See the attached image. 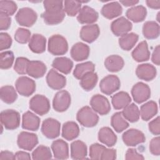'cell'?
<instances>
[{
  "mask_svg": "<svg viewBox=\"0 0 160 160\" xmlns=\"http://www.w3.org/2000/svg\"><path fill=\"white\" fill-rule=\"evenodd\" d=\"M76 119L81 125L86 128L94 127L99 121L98 115L89 106L81 108L77 112Z\"/></svg>",
  "mask_w": 160,
  "mask_h": 160,
  "instance_id": "2",
  "label": "cell"
},
{
  "mask_svg": "<svg viewBox=\"0 0 160 160\" xmlns=\"http://www.w3.org/2000/svg\"><path fill=\"white\" fill-rule=\"evenodd\" d=\"M158 110L157 103L153 101H149L141 106L140 116L143 121H149L158 113Z\"/></svg>",
  "mask_w": 160,
  "mask_h": 160,
  "instance_id": "32",
  "label": "cell"
},
{
  "mask_svg": "<svg viewBox=\"0 0 160 160\" xmlns=\"http://www.w3.org/2000/svg\"><path fill=\"white\" fill-rule=\"evenodd\" d=\"M147 6L152 9H159L160 8V1H150L148 0L146 1Z\"/></svg>",
  "mask_w": 160,
  "mask_h": 160,
  "instance_id": "58",
  "label": "cell"
},
{
  "mask_svg": "<svg viewBox=\"0 0 160 160\" xmlns=\"http://www.w3.org/2000/svg\"><path fill=\"white\" fill-rule=\"evenodd\" d=\"M63 9L65 13L69 16H75L81 9V2L80 1H64Z\"/></svg>",
  "mask_w": 160,
  "mask_h": 160,
  "instance_id": "42",
  "label": "cell"
},
{
  "mask_svg": "<svg viewBox=\"0 0 160 160\" xmlns=\"http://www.w3.org/2000/svg\"><path fill=\"white\" fill-rule=\"evenodd\" d=\"M15 87L20 95L28 97L34 92L36 83L33 79L27 76H21L16 80Z\"/></svg>",
  "mask_w": 160,
  "mask_h": 160,
  "instance_id": "7",
  "label": "cell"
},
{
  "mask_svg": "<svg viewBox=\"0 0 160 160\" xmlns=\"http://www.w3.org/2000/svg\"><path fill=\"white\" fill-rule=\"evenodd\" d=\"M98 80L97 73L94 72H90L86 74L80 79V86L82 88L86 91H91L96 86Z\"/></svg>",
  "mask_w": 160,
  "mask_h": 160,
  "instance_id": "39",
  "label": "cell"
},
{
  "mask_svg": "<svg viewBox=\"0 0 160 160\" xmlns=\"http://www.w3.org/2000/svg\"><path fill=\"white\" fill-rule=\"evenodd\" d=\"M11 37L6 32L0 33V50L3 51L9 49L12 44Z\"/></svg>",
  "mask_w": 160,
  "mask_h": 160,
  "instance_id": "49",
  "label": "cell"
},
{
  "mask_svg": "<svg viewBox=\"0 0 160 160\" xmlns=\"http://www.w3.org/2000/svg\"><path fill=\"white\" fill-rule=\"evenodd\" d=\"M32 159L34 160L50 159L52 158V153L50 148L44 145L37 147L32 152Z\"/></svg>",
  "mask_w": 160,
  "mask_h": 160,
  "instance_id": "43",
  "label": "cell"
},
{
  "mask_svg": "<svg viewBox=\"0 0 160 160\" xmlns=\"http://www.w3.org/2000/svg\"><path fill=\"white\" fill-rule=\"evenodd\" d=\"M100 29L98 24H92L84 26L81 28L79 36L81 39L88 43L94 42L99 37Z\"/></svg>",
  "mask_w": 160,
  "mask_h": 160,
  "instance_id": "18",
  "label": "cell"
},
{
  "mask_svg": "<svg viewBox=\"0 0 160 160\" xmlns=\"http://www.w3.org/2000/svg\"><path fill=\"white\" fill-rule=\"evenodd\" d=\"M40 125L39 118L31 111H27L22 114V128L24 129L35 131H37Z\"/></svg>",
  "mask_w": 160,
  "mask_h": 160,
  "instance_id": "23",
  "label": "cell"
},
{
  "mask_svg": "<svg viewBox=\"0 0 160 160\" xmlns=\"http://www.w3.org/2000/svg\"><path fill=\"white\" fill-rule=\"evenodd\" d=\"M94 64L91 61H87L78 64L74 69L73 75L76 79H80L86 74L90 72H94Z\"/></svg>",
  "mask_w": 160,
  "mask_h": 160,
  "instance_id": "41",
  "label": "cell"
},
{
  "mask_svg": "<svg viewBox=\"0 0 160 160\" xmlns=\"http://www.w3.org/2000/svg\"><path fill=\"white\" fill-rule=\"evenodd\" d=\"M1 122L6 129L14 130L20 125V114L13 109H6L1 112Z\"/></svg>",
  "mask_w": 160,
  "mask_h": 160,
  "instance_id": "5",
  "label": "cell"
},
{
  "mask_svg": "<svg viewBox=\"0 0 160 160\" xmlns=\"http://www.w3.org/2000/svg\"><path fill=\"white\" fill-rule=\"evenodd\" d=\"M98 139L108 147H112L117 142V136L109 127H102L98 132Z\"/></svg>",
  "mask_w": 160,
  "mask_h": 160,
  "instance_id": "27",
  "label": "cell"
},
{
  "mask_svg": "<svg viewBox=\"0 0 160 160\" xmlns=\"http://www.w3.org/2000/svg\"><path fill=\"white\" fill-rule=\"evenodd\" d=\"M121 112L124 118L130 122H135L138 121L140 117L139 109L134 103L129 104L123 108Z\"/></svg>",
  "mask_w": 160,
  "mask_h": 160,
  "instance_id": "40",
  "label": "cell"
},
{
  "mask_svg": "<svg viewBox=\"0 0 160 160\" xmlns=\"http://www.w3.org/2000/svg\"><path fill=\"white\" fill-rule=\"evenodd\" d=\"M30 61L24 57H18L15 61L14 65V71L19 74H27V69Z\"/></svg>",
  "mask_w": 160,
  "mask_h": 160,
  "instance_id": "46",
  "label": "cell"
},
{
  "mask_svg": "<svg viewBox=\"0 0 160 160\" xmlns=\"http://www.w3.org/2000/svg\"><path fill=\"white\" fill-rule=\"evenodd\" d=\"M0 97L1 100L6 104L13 103L18 98L16 89L10 85L2 86L0 89Z\"/></svg>",
  "mask_w": 160,
  "mask_h": 160,
  "instance_id": "38",
  "label": "cell"
},
{
  "mask_svg": "<svg viewBox=\"0 0 160 160\" xmlns=\"http://www.w3.org/2000/svg\"><path fill=\"white\" fill-rule=\"evenodd\" d=\"M138 39L139 36L137 34L134 32L127 33L119 39V46L124 51H129L135 46Z\"/></svg>",
  "mask_w": 160,
  "mask_h": 160,
  "instance_id": "36",
  "label": "cell"
},
{
  "mask_svg": "<svg viewBox=\"0 0 160 160\" xmlns=\"http://www.w3.org/2000/svg\"><path fill=\"white\" fill-rule=\"evenodd\" d=\"M91 108L100 115H106L111 111V105L108 99L104 96L97 94L90 100Z\"/></svg>",
  "mask_w": 160,
  "mask_h": 160,
  "instance_id": "11",
  "label": "cell"
},
{
  "mask_svg": "<svg viewBox=\"0 0 160 160\" xmlns=\"http://www.w3.org/2000/svg\"><path fill=\"white\" fill-rule=\"evenodd\" d=\"M106 147L99 143H94L89 147V157L92 159H101V154Z\"/></svg>",
  "mask_w": 160,
  "mask_h": 160,
  "instance_id": "48",
  "label": "cell"
},
{
  "mask_svg": "<svg viewBox=\"0 0 160 160\" xmlns=\"http://www.w3.org/2000/svg\"><path fill=\"white\" fill-rule=\"evenodd\" d=\"M46 82L49 87L54 90H60L66 84V78L55 69H51L46 76Z\"/></svg>",
  "mask_w": 160,
  "mask_h": 160,
  "instance_id": "16",
  "label": "cell"
},
{
  "mask_svg": "<svg viewBox=\"0 0 160 160\" xmlns=\"http://www.w3.org/2000/svg\"><path fill=\"white\" fill-rule=\"evenodd\" d=\"M61 124L54 118H47L42 123L41 132L49 139H55L60 134Z\"/></svg>",
  "mask_w": 160,
  "mask_h": 160,
  "instance_id": "9",
  "label": "cell"
},
{
  "mask_svg": "<svg viewBox=\"0 0 160 160\" xmlns=\"http://www.w3.org/2000/svg\"><path fill=\"white\" fill-rule=\"evenodd\" d=\"M31 156L30 154L25 151H19L15 153V159L17 160H21V159H25V160H29L31 159Z\"/></svg>",
  "mask_w": 160,
  "mask_h": 160,
  "instance_id": "57",
  "label": "cell"
},
{
  "mask_svg": "<svg viewBox=\"0 0 160 160\" xmlns=\"http://www.w3.org/2000/svg\"><path fill=\"white\" fill-rule=\"evenodd\" d=\"M156 68L149 63L141 64L138 66L136 70V76L142 80L146 81H152L156 76Z\"/></svg>",
  "mask_w": 160,
  "mask_h": 160,
  "instance_id": "19",
  "label": "cell"
},
{
  "mask_svg": "<svg viewBox=\"0 0 160 160\" xmlns=\"http://www.w3.org/2000/svg\"><path fill=\"white\" fill-rule=\"evenodd\" d=\"M64 2L59 0H46L43 1L45 11L41 14L44 22L48 25H56L61 22L64 17Z\"/></svg>",
  "mask_w": 160,
  "mask_h": 160,
  "instance_id": "1",
  "label": "cell"
},
{
  "mask_svg": "<svg viewBox=\"0 0 160 160\" xmlns=\"http://www.w3.org/2000/svg\"><path fill=\"white\" fill-rule=\"evenodd\" d=\"M121 87V82L119 78L113 74L108 75L103 78L100 83L99 88L101 92L106 95H111Z\"/></svg>",
  "mask_w": 160,
  "mask_h": 160,
  "instance_id": "10",
  "label": "cell"
},
{
  "mask_svg": "<svg viewBox=\"0 0 160 160\" xmlns=\"http://www.w3.org/2000/svg\"><path fill=\"white\" fill-rule=\"evenodd\" d=\"M131 94L134 101L136 103L141 104L150 98L151 89L148 84L142 82H138L132 86Z\"/></svg>",
  "mask_w": 160,
  "mask_h": 160,
  "instance_id": "12",
  "label": "cell"
},
{
  "mask_svg": "<svg viewBox=\"0 0 160 160\" xmlns=\"http://www.w3.org/2000/svg\"><path fill=\"white\" fill-rule=\"evenodd\" d=\"M124 65V61L119 55H111L104 61V66L110 72H115L121 71Z\"/></svg>",
  "mask_w": 160,
  "mask_h": 160,
  "instance_id": "31",
  "label": "cell"
},
{
  "mask_svg": "<svg viewBox=\"0 0 160 160\" xmlns=\"http://www.w3.org/2000/svg\"><path fill=\"white\" fill-rule=\"evenodd\" d=\"M147 10L142 5L134 6L126 11V16L128 19L134 22H139L143 21L146 18Z\"/></svg>",
  "mask_w": 160,
  "mask_h": 160,
  "instance_id": "26",
  "label": "cell"
},
{
  "mask_svg": "<svg viewBox=\"0 0 160 160\" xmlns=\"http://www.w3.org/2000/svg\"><path fill=\"white\" fill-rule=\"evenodd\" d=\"M160 28L158 23L154 21H146L142 26V34L148 39H154L159 37Z\"/></svg>",
  "mask_w": 160,
  "mask_h": 160,
  "instance_id": "35",
  "label": "cell"
},
{
  "mask_svg": "<svg viewBox=\"0 0 160 160\" xmlns=\"http://www.w3.org/2000/svg\"><path fill=\"white\" fill-rule=\"evenodd\" d=\"M31 32L29 30L25 28H19L15 32L14 39L19 43L26 44L29 41L31 38Z\"/></svg>",
  "mask_w": 160,
  "mask_h": 160,
  "instance_id": "47",
  "label": "cell"
},
{
  "mask_svg": "<svg viewBox=\"0 0 160 160\" xmlns=\"http://www.w3.org/2000/svg\"><path fill=\"white\" fill-rule=\"evenodd\" d=\"M159 116H158L154 119L149 122L148 128L149 131L154 135H159L160 134V122Z\"/></svg>",
  "mask_w": 160,
  "mask_h": 160,
  "instance_id": "51",
  "label": "cell"
},
{
  "mask_svg": "<svg viewBox=\"0 0 160 160\" xmlns=\"http://www.w3.org/2000/svg\"><path fill=\"white\" fill-rule=\"evenodd\" d=\"M71 102V98L69 92L66 90H61L54 96L52 107L56 111L62 112L69 108Z\"/></svg>",
  "mask_w": 160,
  "mask_h": 160,
  "instance_id": "8",
  "label": "cell"
},
{
  "mask_svg": "<svg viewBox=\"0 0 160 160\" xmlns=\"http://www.w3.org/2000/svg\"><path fill=\"white\" fill-rule=\"evenodd\" d=\"M149 151L154 156L160 155V138L159 136L155 137L151 139L149 142Z\"/></svg>",
  "mask_w": 160,
  "mask_h": 160,
  "instance_id": "50",
  "label": "cell"
},
{
  "mask_svg": "<svg viewBox=\"0 0 160 160\" xmlns=\"http://www.w3.org/2000/svg\"><path fill=\"white\" fill-rule=\"evenodd\" d=\"M122 139L124 143L128 146H136L146 141L144 133L140 130L134 128L125 131L122 136Z\"/></svg>",
  "mask_w": 160,
  "mask_h": 160,
  "instance_id": "14",
  "label": "cell"
},
{
  "mask_svg": "<svg viewBox=\"0 0 160 160\" xmlns=\"http://www.w3.org/2000/svg\"><path fill=\"white\" fill-rule=\"evenodd\" d=\"M51 148L56 159H66L69 158V146L65 141L56 139L52 142Z\"/></svg>",
  "mask_w": 160,
  "mask_h": 160,
  "instance_id": "20",
  "label": "cell"
},
{
  "mask_svg": "<svg viewBox=\"0 0 160 160\" xmlns=\"http://www.w3.org/2000/svg\"><path fill=\"white\" fill-rule=\"evenodd\" d=\"M79 128L74 121H68L62 127V136L68 141L76 139L79 134Z\"/></svg>",
  "mask_w": 160,
  "mask_h": 160,
  "instance_id": "30",
  "label": "cell"
},
{
  "mask_svg": "<svg viewBox=\"0 0 160 160\" xmlns=\"http://www.w3.org/2000/svg\"><path fill=\"white\" fill-rule=\"evenodd\" d=\"M151 61L152 62L157 65L159 66L160 64V46L158 45L155 47L152 56H151Z\"/></svg>",
  "mask_w": 160,
  "mask_h": 160,
  "instance_id": "55",
  "label": "cell"
},
{
  "mask_svg": "<svg viewBox=\"0 0 160 160\" xmlns=\"http://www.w3.org/2000/svg\"><path fill=\"white\" fill-rule=\"evenodd\" d=\"M11 23V18L9 16L0 12V29L7 30L9 28Z\"/></svg>",
  "mask_w": 160,
  "mask_h": 160,
  "instance_id": "52",
  "label": "cell"
},
{
  "mask_svg": "<svg viewBox=\"0 0 160 160\" xmlns=\"http://www.w3.org/2000/svg\"><path fill=\"white\" fill-rule=\"evenodd\" d=\"M120 4H122L126 7H129V6H134L136 4L139 3V1H133V0H122L119 1Z\"/></svg>",
  "mask_w": 160,
  "mask_h": 160,
  "instance_id": "59",
  "label": "cell"
},
{
  "mask_svg": "<svg viewBox=\"0 0 160 160\" xmlns=\"http://www.w3.org/2000/svg\"><path fill=\"white\" fill-rule=\"evenodd\" d=\"M131 55L132 58L138 62L149 60L150 52L148 49L147 42L146 41H143L139 42L132 51Z\"/></svg>",
  "mask_w": 160,
  "mask_h": 160,
  "instance_id": "25",
  "label": "cell"
},
{
  "mask_svg": "<svg viewBox=\"0 0 160 160\" xmlns=\"http://www.w3.org/2000/svg\"><path fill=\"white\" fill-rule=\"evenodd\" d=\"M29 108L36 114L43 116L49 112L50 102L45 96L36 94L29 101Z\"/></svg>",
  "mask_w": 160,
  "mask_h": 160,
  "instance_id": "4",
  "label": "cell"
},
{
  "mask_svg": "<svg viewBox=\"0 0 160 160\" xmlns=\"http://www.w3.org/2000/svg\"><path fill=\"white\" fill-rule=\"evenodd\" d=\"M111 124L117 132H121L129 127V122L124 118L121 112H117L111 116Z\"/></svg>",
  "mask_w": 160,
  "mask_h": 160,
  "instance_id": "37",
  "label": "cell"
},
{
  "mask_svg": "<svg viewBox=\"0 0 160 160\" xmlns=\"http://www.w3.org/2000/svg\"><path fill=\"white\" fill-rule=\"evenodd\" d=\"M15 154L9 151H2L0 153V160H14Z\"/></svg>",
  "mask_w": 160,
  "mask_h": 160,
  "instance_id": "56",
  "label": "cell"
},
{
  "mask_svg": "<svg viewBox=\"0 0 160 160\" xmlns=\"http://www.w3.org/2000/svg\"><path fill=\"white\" fill-rule=\"evenodd\" d=\"M46 70L47 67L43 62L30 61L27 69V74L34 78H40L45 74Z\"/></svg>",
  "mask_w": 160,
  "mask_h": 160,
  "instance_id": "29",
  "label": "cell"
},
{
  "mask_svg": "<svg viewBox=\"0 0 160 160\" xmlns=\"http://www.w3.org/2000/svg\"><path fill=\"white\" fill-rule=\"evenodd\" d=\"M131 102V98L125 91H120L112 96L111 102L115 109L119 110L124 108Z\"/></svg>",
  "mask_w": 160,
  "mask_h": 160,
  "instance_id": "34",
  "label": "cell"
},
{
  "mask_svg": "<svg viewBox=\"0 0 160 160\" xmlns=\"http://www.w3.org/2000/svg\"><path fill=\"white\" fill-rule=\"evenodd\" d=\"M89 52V47L81 42L74 44L71 49V56L76 61H82L87 59Z\"/></svg>",
  "mask_w": 160,
  "mask_h": 160,
  "instance_id": "21",
  "label": "cell"
},
{
  "mask_svg": "<svg viewBox=\"0 0 160 160\" xmlns=\"http://www.w3.org/2000/svg\"><path fill=\"white\" fill-rule=\"evenodd\" d=\"M18 6L12 1L1 0L0 1V12L6 14L8 16L13 15L17 11Z\"/></svg>",
  "mask_w": 160,
  "mask_h": 160,
  "instance_id": "45",
  "label": "cell"
},
{
  "mask_svg": "<svg viewBox=\"0 0 160 160\" xmlns=\"http://www.w3.org/2000/svg\"><path fill=\"white\" fill-rule=\"evenodd\" d=\"M28 46L30 50L34 53H42L46 50V39L42 34H34L29 41Z\"/></svg>",
  "mask_w": 160,
  "mask_h": 160,
  "instance_id": "24",
  "label": "cell"
},
{
  "mask_svg": "<svg viewBox=\"0 0 160 160\" xmlns=\"http://www.w3.org/2000/svg\"><path fill=\"white\" fill-rule=\"evenodd\" d=\"M52 66L62 73L68 74L72 69L73 62L68 58L58 57L53 60Z\"/></svg>",
  "mask_w": 160,
  "mask_h": 160,
  "instance_id": "33",
  "label": "cell"
},
{
  "mask_svg": "<svg viewBox=\"0 0 160 160\" xmlns=\"http://www.w3.org/2000/svg\"><path fill=\"white\" fill-rule=\"evenodd\" d=\"M98 18L99 14L96 11L88 6H84L78 14L77 20L81 24H92Z\"/></svg>",
  "mask_w": 160,
  "mask_h": 160,
  "instance_id": "17",
  "label": "cell"
},
{
  "mask_svg": "<svg viewBox=\"0 0 160 160\" xmlns=\"http://www.w3.org/2000/svg\"><path fill=\"white\" fill-rule=\"evenodd\" d=\"M88 154L87 146L82 141L77 140L71 144V157L73 159H84Z\"/></svg>",
  "mask_w": 160,
  "mask_h": 160,
  "instance_id": "28",
  "label": "cell"
},
{
  "mask_svg": "<svg viewBox=\"0 0 160 160\" xmlns=\"http://www.w3.org/2000/svg\"><path fill=\"white\" fill-rule=\"evenodd\" d=\"M14 60V56L12 51H5L0 54V68L2 69L10 68Z\"/></svg>",
  "mask_w": 160,
  "mask_h": 160,
  "instance_id": "44",
  "label": "cell"
},
{
  "mask_svg": "<svg viewBox=\"0 0 160 160\" xmlns=\"http://www.w3.org/2000/svg\"><path fill=\"white\" fill-rule=\"evenodd\" d=\"M132 28L131 22L123 16L114 20L111 24V29L116 36H122L128 33Z\"/></svg>",
  "mask_w": 160,
  "mask_h": 160,
  "instance_id": "15",
  "label": "cell"
},
{
  "mask_svg": "<svg viewBox=\"0 0 160 160\" xmlns=\"http://www.w3.org/2000/svg\"><path fill=\"white\" fill-rule=\"evenodd\" d=\"M15 18L19 25L25 27H31L36 22L38 15L32 8L26 7L21 8L18 11Z\"/></svg>",
  "mask_w": 160,
  "mask_h": 160,
  "instance_id": "6",
  "label": "cell"
},
{
  "mask_svg": "<svg viewBox=\"0 0 160 160\" xmlns=\"http://www.w3.org/2000/svg\"><path fill=\"white\" fill-rule=\"evenodd\" d=\"M48 49L52 55H63L68 50V43L66 39L62 36L54 34L49 38Z\"/></svg>",
  "mask_w": 160,
  "mask_h": 160,
  "instance_id": "3",
  "label": "cell"
},
{
  "mask_svg": "<svg viewBox=\"0 0 160 160\" xmlns=\"http://www.w3.org/2000/svg\"><path fill=\"white\" fill-rule=\"evenodd\" d=\"M101 12L104 18L108 19H112L122 14V8L119 2L113 1L104 4Z\"/></svg>",
  "mask_w": 160,
  "mask_h": 160,
  "instance_id": "22",
  "label": "cell"
},
{
  "mask_svg": "<svg viewBox=\"0 0 160 160\" xmlns=\"http://www.w3.org/2000/svg\"><path fill=\"white\" fill-rule=\"evenodd\" d=\"M116 159V150L111 148H105L101 156L102 160H114Z\"/></svg>",
  "mask_w": 160,
  "mask_h": 160,
  "instance_id": "54",
  "label": "cell"
},
{
  "mask_svg": "<svg viewBox=\"0 0 160 160\" xmlns=\"http://www.w3.org/2000/svg\"><path fill=\"white\" fill-rule=\"evenodd\" d=\"M17 144L22 149L31 151L38 144V138L34 133L22 131L18 136Z\"/></svg>",
  "mask_w": 160,
  "mask_h": 160,
  "instance_id": "13",
  "label": "cell"
},
{
  "mask_svg": "<svg viewBox=\"0 0 160 160\" xmlns=\"http://www.w3.org/2000/svg\"><path fill=\"white\" fill-rule=\"evenodd\" d=\"M125 159L126 160H143L144 159V158L141 154H139L135 149L130 148L128 149L126 152Z\"/></svg>",
  "mask_w": 160,
  "mask_h": 160,
  "instance_id": "53",
  "label": "cell"
}]
</instances>
